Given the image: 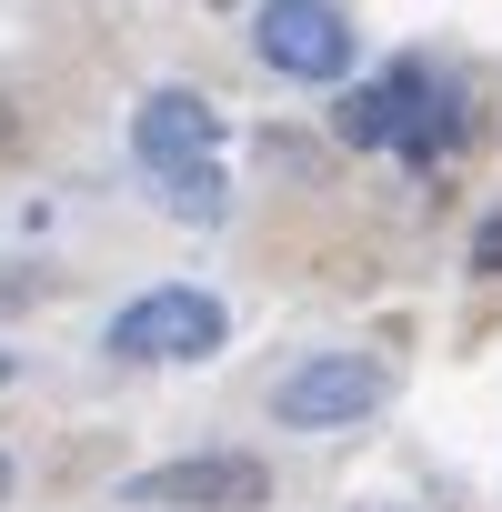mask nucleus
Listing matches in <instances>:
<instances>
[{"mask_svg": "<svg viewBox=\"0 0 502 512\" xmlns=\"http://www.w3.org/2000/svg\"><path fill=\"white\" fill-rule=\"evenodd\" d=\"M121 502H141V512H262L272 502V472L251 462V452H191V462L131 472Z\"/></svg>", "mask_w": 502, "mask_h": 512, "instance_id": "5", "label": "nucleus"}, {"mask_svg": "<svg viewBox=\"0 0 502 512\" xmlns=\"http://www.w3.org/2000/svg\"><path fill=\"white\" fill-rule=\"evenodd\" d=\"M221 342H231V312H221L201 282H151V292L121 302L111 332H101L111 362H211Z\"/></svg>", "mask_w": 502, "mask_h": 512, "instance_id": "3", "label": "nucleus"}, {"mask_svg": "<svg viewBox=\"0 0 502 512\" xmlns=\"http://www.w3.org/2000/svg\"><path fill=\"white\" fill-rule=\"evenodd\" d=\"M11 372H21V362H11V352H0V382H11Z\"/></svg>", "mask_w": 502, "mask_h": 512, "instance_id": "10", "label": "nucleus"}, {"mask_svg": "<svg viewBox=\"0 0 502 512\" xmlns=\"http://www.w3.org/2000/svg\"><path fill=\"white\" fill-rule=\"evenodd\" d=\"M11 302H31V282H0V312H11Z\"/></svg>", "mask_w": 502, "mask_h": 512, "instance_id": "8", "label": "nucleus"}, {"mask_svg": "<svg viewBox=\"0 0 502 512\" xmlns=\"http://www.w3.org/2000/svg\"><path fill=\"white\" fill-rule=\"evenodd\" d=\"M131 161L151 171V191H161V211H171V221H191V231L231 221V181H221V111H211L201 91H181V81L141 91V111H131Z\"/></svg>", "mask_w": 502, "mask_h": 512, "instance_id": "1", "label": "nucleus"}, {"mask_svg": "<svg viewBox=\"0 0 502 512\" xmlns=\"http://www.w3.org/2000/svg\"><path fill=\"white\" fill-rule=\"evenodd\" d=\"M0 502H11V452H0Z\"/></svg>", "mask_w": 502, "mask_h": 512, "instance_id": "9", "label": "nucleus"}, {"mask_svg": "<svg viewBox=\"0 0 502 512\" xmlns=\"http://www.w3.org/2000/svg\"><path fill=\"white\" fill-rule=\"evenodd\" d=\"M251 51L282 81H342L352 71V21L332 0H262V11H251Z\"/></svg>", "mask_w": 502, "mask_h": 512, "instance_id": "6", "label": "nucleus"}, {"mask_svg": "<svg viewBox=\"0 0 502 512\" xmlns=\"http://www.w3.org/2000/svg\"><path fill=\"white\" fill-rule=\"evenodd\" d=\"M332 131L352 141V151H402V161H452L462 151V131H472V101L432 71V61H392L382 81H362V91H342V111H332Z\"/></svg>", "mask_w": 502, "mask_h": 512, "instance_id": "2", "label": "nucleus"}, {"mask_svg": "<svg viewBox=\"0 0 502 512\" xmlns=\"http://www.w3.org/2000/svg\"><path fill=\"white\" fill-rule=\"evenodd\" d=\"M472 272H502V211H492V221L472 231Z\"/></svg>", "mask_w": 502, "mask_h": 512, "instance_id": "7", "label": "nucleus"}, {"mask_svg": "<svg viewBox=\"0 0 502 512\" xmlns=\"http://www.w3.org/2000/svg\"><path fill=\"white\" fill-rule=\"evenodd\" d=\"M382 392H392V372L372 352H302L272 382V422L282 432H352V422L382 412Z\"/></svg>", "mask_w": 502, "mask_h": 512, "instance_id": "4", "label": "nucleus"}]
</instances>
